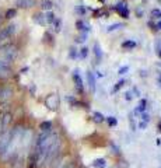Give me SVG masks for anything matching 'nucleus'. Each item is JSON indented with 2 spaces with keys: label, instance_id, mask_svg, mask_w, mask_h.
I'll return each mask as SVG.
<instances>
[{
  "label": "nucleus",
  "instance_id": "f257e3e1",
  "mask_svg": "<svg viewBox=\"0 0 161 168\" xmlns=\"http://www.w3.org/2000/svg\"><path fill=\"white\" fill-rule=\"evenodd\" d=\"M11 133H4L2 137H0V154L3 156L6 151L10 147V142H11Z\"/></svg>",
  "mask_w": 161,
  "mask_h": 168
},
{
  "label": "nucleus",
  "instance_id": "f03ea898",
  "mask_svg": "<svg viewBox=\"0 0 161 168\" xmlns=\"http://www.w3.org/2000/svg\"><path fill=\"white\" fill-rule=\"evenodd\" d=\"M14 31H15V25H14V24H11V25L3 28L2 31H0V42H2L3 39H7L8 37H11V35L14 34Z\"/></svg>",
  "mask_w": 161,
  "mask_h": 168
},
{
  "label": "nucleus",
  "instance_id": "7ed1b4c3",
  "mask_svg": "<svg viewBox=\"0 0 161 168\" xmlns=\"http://www.w3.org/2000/svg\"><path fill=\"white\" fill-rule=\"evenodd\" d=\"M46 106L49 108V109H56L59 106V98L58 95L55 94H51L49 97L46 98Z\"/></svg>",
  "mask_w": 161,
  "mask_h": 168
},
{
  "label": "nucleus",
  "instance_id": "20e7f679",
  "mask_svg": "<svg viewBox=\"0 0 161 168\" xmlns=\"http://www.w3.org/2000/svg\"><path fill=\"white\" fill-rule=\"evenodd\" d=\"M115 8H116V11L123 17V18H128L129 17V10H128V7H126V4H125L123 2H121L119 4H116V7Z\"/></svg>",
  "mask_w": 161,
  "mask_h": 168
},
{
  "label": "nucleus",
  "instance_id": "39448f33",
  "mask_svg": "<svg viewBox=\"0 0 161 168\" xmlns=\"http://www.w3.org/2000/svg\"><path fill=\"white\" fill-rule=\"evenodd\" d=\"M73 80H74V84H76V88L79 92H83V80H81V77L79 76V73H74L73 74Z\"/></svg>",
  "mask_w": 161,
  "mask_h": 168
},
{
  "label": "nucleus",
  "instance_id": "423d86ee",
  "mask_svg": "<svg viewBox=\"0 0 161 168\" xmlns=\"http://www.w3.org/2000/svg\"><path fill=\"white\" fill-rule=\"evenodd\" d=\"M87 80H88V87H90V91L94 92L95 91V79L94 74L91 72H87Z\"/></svg>",
  "mask_w": 161,
  "mask_h": 168
},
{
  "label": "nucleus",
  "instance_id": "0eeeda50",
  "mask_svg": "<svg viewBox=\"0 0 161 168\" xmlns=\"http://www.w3.org/2000/svg\"><path fill=\"white\" fill-rule=\"evenodd\" d=\"M92 167L94 168H105L106 163L104 158H97V160H94V163H92Z\"/></svg>",
  "mask_w": 161,
  "mask_h": 168
},
{
  "label": "nucleus",
  "instance_id": "6e6552de",
  "mask_svg": "<svg viewBox=\"0 0 161 168\" xmlns=\"http://www.w3.org/2000/svg\"><path fill=\"white\" fill-rule=\"evenodd\" d=\"M39 128H41L42 132H51L52 130V123L51 122H48V121H45L39 125Z\"/></svg>",
  "mask_w": 161,
  "mask_h": 168
},
{
  "label": "nucleus",
  "instance_id": "1a4fd4ad",
  "mask_svg": "<svg viewBox=\"0 0 161 168\" xmlns=\"http://www.w3.org/2000/svg\"><path fill=\"white\" fill-rule=\"evenodd\" d=\"M94 53H95V58L98 59V60H101V58H102V52H101L99 44H97V42L94 44Z\"/></svg>",
  "mask_w": 161,
  "mask_h": 168
},
{
  "label": "nucleus",
  "instance_id": "9d476101",
  "mask_svg": "<svg viewBox=\"0 0 161 168\" xmlns=\"http://www.w3.org/2000/svg\"><path fill=\"white\" fill-rule=\"evenodd\" d=\"M136 46V42L135 41H125L123 44H122V48H123V49H133V48Z\"/></svg>",
  "mask_w": 161,
  "mask_h": 168
},
{
  "label": "nucleus",
  "instance_id": "9b49d317",
  "mask_svg": "<svg viewBox=\"0 0 161 168\" xmlns=\"http://www.w3.org/2000/svg\"><path fill=\"white\" fill-rule=\"evenodd\" d=\"M31 4H34V0H18L20 7H31Z\"/></svg>",
  "mask_w": 161,
  "mask_h": 168
},
{
  "label": "nucleus",
  "instance_id": "f8f14e48",
  "mask_svg": "<svg viewBox=\"0 0 161 168\" xmlns=\"http://www.w3.org/2000/svg\"><path fill=\"white\" fill-rule=\"evenodd\" d=\"M52 6H53V3H52L51 0H44V2H42V4H41V7L44 8V10H51Z\"/></svg>",
  "mask_w": 161,
  "mask_h": 168
},
{
  "label": "nucleus",
  "instance_id": "ddd939ff",
  "mask_svg": "<svg viewBox=\"0 0 161 168\" xmlns=\"http://www.w3.org/2000/svg\"><path fill=\"white\" fill-rule=\"evenodd\" d=\"M122 27H123V24L116 22V24H112V25L108 27V28H106V31H108V32H112V31H115V29H118V28H122Z\"/></svg>",
  "mask_w": 161,
  "mask_h": 168
},
{
  "label": "nucleus",
  "instance_id": "4468645a",
  "mask_svg": "<svg viewBox=\"0 0 161 168\" xmlns=\"http://www.w3.org/2000/svg\"><path fill=\"white\" fill-rule=\"evenodd\" d=\"M92 116H94V121L97 122V123H101V122L104 121V116L99 112H94V115H92Z\"/></svg>",
  "mask_w": 161,
  "mask_h": 168
},
{
  "label": "nucleus",
  "instance_id": "2eb2a0df",
  "mask_svg": "<svg viewBox=\"0 0 161 168\" xmlns=\"http://www.w3.org/2000/svg\"><path fill=\"white\" fill-rule=\"evenodd\" d=\"M15 13H17V11H15L14 8H8V10L6 11V18H13L15 15Z\"/></svg>",
  "mask_w": 161,
  "mask_h": 168
},
{
  "label": "nucleus",
  "instance_id": "dca6fc26",
  "mask_svg": "<svg viewBox=\"0 0 161 168\" xmlns=\"http://www.w3.org/2000/svg\"><path fill=\"white\" fill-rule=\"evenodd\" d=\"M106 122H108L109 126H116V118H114V116H108L106 118Z\"/></svg>",
  "mask_w": 161,
  "mask_h": 168
},
{
  "label": "nucleus",
  "instance_id": "f3484780",
  "mask_svg": "<svg viewBox=\"0 0 161 168\" xmlns=\"http://www.w3.org/2000/svg\"><path fill=\"white\" fill-rule=\"evenodd\" d=\"M42 17H44V15L38 13V14L34 15V20H35V22H38V24H44V18H42Z\"/></svg>",
  "mask_w": 161,
  "mask_h": 168
},
{
  "label": "nucleus",
  "instance_id": "a211bd4d",
  "mask_svg": "<svg viewBox=\"0 0 161 168\" xmlns=\"http://www.w3.org/2000/svg\"><path fill=\"white\" fill-rule=\"evenodd\" d=\"M46 21L48 22H55V14H53V13H52V11H49V13H48L46 14Z\"/></svg>",
  "mask_w": 161,
  "mask_h": 168
},
{
  "label": "nucleus",
  "instance_id": "6ab92c4d",
  "mask_svg": "<svg viewBox=\"0 0 161 168\" xmlns=\"http://www.w3.org/2000/svg\"><path fill=\"white\" fill-rule=\"evenodd\" d=\"M77 28L80 29V31H84V32H86V31H88V28L84 25V22H83V21H77Z\"/></svg>",
  "mask_w": 161,
  "mask_h": 168
},
{
  "label": "nucleus",
  "instance_id": "aec40b11",
  "mask_svg": "<svg viewBox=\"0 0 161 168\" xmlns=\"http://www.w3.org/2000/svg\"><path fill=\"white\" fill-rule=\"evenodd\" d=\"M10 121H11V115L10 113H7L6 116H4V121H3V128H6L8 123H10Z\"/></svg>",
  "mask_w": 161,
  "mask_h": 168
},
{
  "label": "nucleus",
  "instance_id": "412c9836",
  "mask_svg": "<svg viewBox=\"0 0 161 168\" xmlns=\"http://www.w3.org/2000/svg\"><path fill=\"white\" fill-rule=\"evenodd\" d=\"M84 41H87V34L83 32V34L80 35V37L77 38V42H80V44H81V42H84Z\"/></svg>",
  "mask_w": 161,
  "mask_h": 168
},
{
  "label": "nucleus",
  "instance_id": "4be33fe9",
  "mask_svg": "<svg viewBox=\"0 0 161 168\" xmlns=\"http://www.w3.org/2000/svg\"><path fill=\"white\" fill-rule=\"evenodd\" d=\"M123 84H125V80L118 81V83H116V86H115V88H114V91H116V90H119V88H121L122 86H123Z\"/></svg>",
  "mask_w": 161,
  "mask_h": 168
},
{
  "label": "nucleus",
  "instance_id": "5701e85b",
  "mask_svg": "<svg viewBox=\"0 0 161 168\" xmlns=\"http://www.w3.org/2000/svg\"><path fill=\"white\" fill-rule=\"evenodd\" d=\"M80 53H81V58H86V56H87L88 55V49H87V48H81V52H80Z\"/></svg>",
  "mask_w": 161,
  "mask_h": 168
},
{
  "label": "nucleus",
  "instance_id": "b1692460",
  "mask_svg": "<svg viewBox=\"0 0 161 168\" xmlns=\"http://www.w3.org/2000/svg\"><path fill=\"white\" fill-rule=\"evenodd\" d=\"M128 70H129L128 66H123V67H121V69L118 70V73H119V74H125L126 72H128Z\"/></svg>",
  "mask_w": 161,
  "mask_h": 168
},
{
  "label": "nucleus",
  "instance_id": "393cba45",
  "mask_svg": "<svg viewBox=\"0 0 161 168\" xmlns=\"http://www.w3.org/2000/svg\"><path fill=\"white\" fill-rule=\"evenodd\" d=\"M70 58H76V49L70 48Z\"/></svg>",
  "mask_w": 161,
  "mask_h": 168
},
{
  "label": "nucleus",
  "instance_id": "a878e982",
  "mask_svg": "<svg viewBox=\"0 0 161 168\" xmlns=\"http://www.w3.org/2000/svg\"><path fill=\"white\" fill-rule=\"evenodd\" d=\"M151 14H153V15H160V17H161V11L160 10H153V11H151Z\"/></svg>",
  "mask_w": 161,
  "mask_h": 168
},
{
  "label": "nucleus",
  "instance_id": "bb28decb",
  "mask_svg": "<svg viewBox=\"0 0 161 168\" xmlns=\"http://www.w3.org/2000/svg\"><path fill=\"white\" fill-rule=\"evenodd\" d=\"M126 99H132V92L130 91L126 92Z\"/></svg>",
  "mask_w": 161,
  "mask_h": 168
},
{
  "label": "nucleus",
  "instance_id": "cd10ccee",
  "mask_svg": "<svg viewBox=\"0 0 161 168\" xmlns=\"http://www.w3.org/2000/svg\"><path fill=\"white\" fill-rule=\"evenodd\" d=\"M157 46H158V56L161 58V44L160 42H157Z\"/></svg>",
  "mask_w": 161,
  "mask_h": 168
},
{
  "label": "nucleus",
  "instance_id": "c85d7f7f",
  "mask_svg": "<svg viewBox=\"0 0 161 168\" xmlns=\"http://www.w3.org/2000/svg\"><path fill=\"white\" fill-rule=\"evenodd\" d=\"M157 27H158V29H161V21L157 22Z\"/></svg>",
  "mask_w": 161,
  "mask_h": 168
},
{
  "label": "nucleus",
  "instance_id": "c756f323",
  "mask_svg": "<svg viewBox=\"0 0 161 168\" xmlns=\"http://www.w3.org/2000/svg\"><path fill=\"white\" fill-rule=\"evenodd\" d=\"M158 128H160V130H161V123H160V125H158Z\"/></svg>",
  "mask_w": 161,
  "mask_h": 168
},
{
  "label": "nucleus",
  "instance_id": "7c9ffc66",
  "mask_svg": "<svg viewBox=\"0 0 161 168\" xmlns=\"http://www.w3.org/2000/svg\"><path fill=\"white\" fill-rule=\"evenodd\" d=\"M65 168H72V167H70V165H67V167H65Z\"/></svg>",
  "mask_w": 161,
  "mask_h": 168
},
{
  "label": "nucleus",
  "instance_id": "2f4dec72",
  "mask_svg": "<svg viewBox=\"0 0 161 168\" xmlns=\"http://www.w3.org/2000/svg\"><path fill=\"white\" fill-rule=\"evenodd\" d=\"M99 2H105V0H99Z\"/></svg>",
  "mask_w": 161,
  "mask_h": 168
},
{
  "label": "nucleus",
  "instance_id": "473e14b6",
  "mask_svg": "<svg viewBox=\"0 0 161 168\" xmlns=\"http://www.w3.org/2000/svg\"><path fill=\"white\" fill-rule=\"evenodd\" d=\"M0 21H2V17H0Z\"/></svg>",
  "mask_w": 161,
  "mask_h": 168
}]
</instances>
